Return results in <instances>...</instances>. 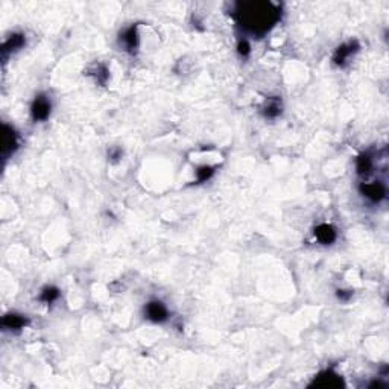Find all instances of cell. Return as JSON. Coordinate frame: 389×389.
Returning a JSON list of instances; mask_svg holds the SVG:
<instances>
[{
  "instance_id": "15",
  "label": "cell",
  "mask_w": 389,
  "mask_h": 389,
  "mask_svg": "<svg viewBox=\"0 0 389 389\" xmlns=\"http://www.w3.org/2000/svg\"><path fill=\"white\" fill-rule=\"evenodd\" d=\"M213 174H214V169H213V167H210V166H202V167H199L198 172H196L198 181H199V183H204V181L210 180Z\"/></svg>"
},
{
  "instance_id": "18",
  "label": "cell",
  "mask_w": 389,
  "mask_h": 389,
  "mask_svg": "<svg viewBox=\"0 0 389 389\" xmlns=\"http://www.w3.org/2000/svg\"><path fill=\"white\" fill-rule=\"evenodd\" d=\"M120 155H122V151H120V149H116V151H113V152H111L113 160H119V158H120Z\"/></svg>"
},
{
  "instance_id": "6",
  "label": "cell",
  "mask_w": 389,
  "mask_h": 389,
  "mask_svg": "<svg viewBox=\"0 0 389 389\" xmlns=\"http://www.w3.org/2000/svg\"><path fill=\"white\" fill-rule=\"evenodd\" d=\"M357 51H359V43H357L356 40H354V41H350V43H347V44L339 46L337 51H336V54H334V57H333L334 64L344 65L347 63V60H348L353 54H356Z\"/></svg>"
},
{
  "instance_id": "3",
  "label": "cell",
  "mask_w": 389,
  "mask_h": 389,
  "mask_svg": "<svg viewBox=\"0 0 389 389\" xmlns=\"http://www.w3.org/2000/svg\"><path fill=\"white\" fill-rule=\"evenodd\" d=\"M17 134L8 125H3L2 128V157L8 158L14 151L17 149Z\"/></svg>"
},
{
  "instance_id": "2",
  "label": "cell",
  "mask_w": 389,
  "mask_h": 389,
  "mask_svg": "<svg viewBox=\"0 0 389 389\" xmlns=\"http://www.w3.org/2000/svg\"><path fill=\"white\" fill-rule=\"evenodd\" d=\"M310 388H321V389H339L344 388V380L339 374L333 373V371H324L321 373L313 383L310 385Z\"/></svg>"
},
{
  "instance_id": "14",
  "label": "cell",
  "mask_w": 389,
  "mask_h": 389,
  "mask_svg": "<svg viewBox=\"0 0 389 389\" xmlns=\"http://www.w3.org/2000/svg\"><path fill=\"white\" fill-rule=\"evenodd\" d=\"M58 298H60V290H58L57 287H54V286L44 287L43 292H41V295H40V300L44 301V303H47V304L57 301Z\"/></svg>"
},
{
  "instance_id": "9",
  "label": "cell",
  "mask_w": 389,
  "mask_h": 389,
  "mask_svg": "<svg viewBox=\"0 0 389 389\" xmlns=\"http://www.w3.org/2000/svg\"><path fill=\"white\" fill-rule=\"evenodd\" d=\"M315 236L317 239L323 244V245H330L336 240V231L331 225L323 224L320 227H317L315 230Z\"/></svg>"
},
{
  "instance_id": "12",
  "label": "cell",
  "mask_w": 389,
  "mask_h": 389,
  "mask_svg": "<svg viewBox=\"0 0 389 389\" xmlns=\"http://www.w3.org/2000/svg\"><path fill=\"white\" fill-rule=\"evenodd\" d=\"M356 169H357V174L359 175H368L373 169V158L368 155V154H362L359 158H357V164H356Z\"/></svg>"
},
{
  "instance_id": "16",
  "label": "cell",
  "mask_w": 389,
  "mask_h": 389,
  "mask_svg": "<svg viewBox=\"0 0 389 389\" xmlns=\"http://www.w3.org/2000/svg\"><path fill=\"white\" fill-rule=\"evenodd\" d=\"M250 51H251L250 43H248L247 40H240L239 44H237V52H239L242 57H248V55H250Z\"/></svg>"
},
{
  "instance_id": "1",
  "label": "cell",
  "mask_w": 389,
  "mask_h": 389,
  "mask_svg": "<svg viewBox=\"0 0 389 389\" xmlns=\"http://www.w3.org/2000/svg\"><path fill=\"white\" fill-rule=\"evenodd\" d=\"M234 12L239 25L256 35L268 32L280 18V9L268 2L237 3Z\"/></svg>"
},
{
  "instance_id": "4",
  "label": "cell",
  "mask_w": 389,
  "mask_h": 389,
  "mask_svg": "<svg viewBox=\"0 0 389 389\" xmlns=\"http://www.w3.org/2000/svg\"><path fill=\"white\" fill-rule=\"evenodd\" d=\"M31 113H32V119L35 122L46 120L49 117V114H51V102H49V99L46 96H37V99L32 104Z\"/></svg>"
},
{
  "instance_id": "7",
  "label": "cell",
  "mask_w": 389,
  "mask_h": 389,
  "mask_svg": "<svg viewBox=\"0 0 389 389\" xmlns=\"http://www.w3.org/2000/svg\"><path fill=\"white\" fill-rule=\"evenodd\" d=\"M360 192L370 198L373 202H380L386 196V189L382 183H373V184H362Z\"/></svg>"
},
{
  "instance_id": "17",
  "label": "cell",
  "mask_w": 389,
  "mask_h": 389,
  "mask_svg": "<svg viewBox=\"0 0 389 389\" xmlns=\"http://www.w3.org/2000/svg\"><path fill=\"white\" fill-rule=\"evenodd\" d=\"M351 297H353V292H350V290H337V298L342 301H348Z\"/></svg>"
},
{
  "instance_id": "19",
  "label": "cell",
  "mask_w": 389,
  "mask_h": 389,
  "mask_svg": "<svg viewBox=\"0 0 389 389\" xmlns=\"http://www.w3.org/2000/svg\"><path fill=\"white\" fill-rule=\"evenodd\" d=\"M386 385L385 383H382V382H374L373 385H371V388H385Z\"/></svg>"
},
{
  "instance_id": "11",
  "label": "cell",
  "mask_w": 389,
  "mask_h": 389,
  "mask_svg": "<svg viewBox=\"0 0 389 389\" xmlns=\"http://www.w3.org/2000/svg\"><path fill=\"white\" fill-rule=\"evenodd\" d=\"M122 40H124V44L127 47V51L130 52H134L138 46V35H137V28L135 26H131L128 28L124 35H122Z\"/></svg>"
},
{
  "instance_id": "5",
  "label": "cell",
  "mask_w": 389,
  "mask_h": 389,
  "mask_svg": "<svg viewBox=\"0 0 389 389\" xmlns=\"http://www.w3.org/2000/svg\"><path fill=\"white\" fill-rule=\"evenodd\" d=\"M146 318L154 321V323H163L167 320V309L161 301H151L149 304H146L144 309Z\"/></svg>"
},
{
  "instance_id": "8",
  "label": "cell",
  "mask_w": 389,
  "mask_h": 389,
  "mask_svg": "<svg viewBox=\"0 0 389 389\" xmlns=\"http://www.w3.org/2000/svg\"><path fill=\"white\" fill-rule=\"evenodd\" d=\"M25 43H26V40H25V35H23V34H14V35H11V37L8 38V41H5V44H3V47H2V55H3V58H6V55L11 54V52H15V51H18V49H21V47L25 46Z\"/></svg>"
},
{
  "instance_id": "10",
  "label": "cell",
  "mask_w": 389,
  "mask_h": 389,
  "mask_svg": "<svg viewBox=\"0 0 389 389\" xmlns=\"http://www.w3.org/2000/svg\"><path fill=\"white\" fill-rule=\"evenodd\" d=\"M2 324L5 328L8 330H20L23 328L25 325L28 324V320L21 315H17V313H9L3 318Z\"/></svg>"
},
{
  "instance_id": "13",
  "label": "cell",
  "mask_w": 389,
  "mask_h": 389,
  "mask_svg": "<svg viewBox=\"0 0 389 389\" xmlns=\"http://www.w3.org/2000/svg\"><path fill=\"white\" fill-rule=\"evenodd\" d=\"M263 114H264V117H268V119H275V117H278V116L281 114V104H280L277 99H271V101L268 102V105L264 107Z\"/></svg>"
}]
</instances>
